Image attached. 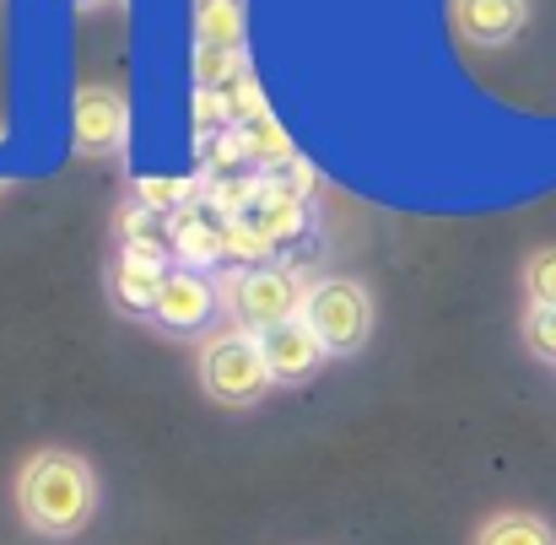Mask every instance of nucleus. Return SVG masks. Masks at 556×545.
Wrapping results in <instances>:
<instances>
[{"instance_id":"f257e3e1","label":"nucleus","mask_w":556,"mask_h":545,"mask_svg":"<svg viewBox=\"0 0 556 545\" xmlns=\"http://www.w3.org/2000/svg\"><path fill=\"white\" fill-rule=\"evenodd\" d=\"M16 514L33 535L71 541L98 514V476L87 470V459H76L65 448H43L16 476Z\"/></svg>"},{"instance_id":"f03ea898","label":"nucleus","mask_w":556,"mask_h":545,"mask_svg":"<svg viewBox=\"0 0 556 545\" xmlns=\"http://www.w3.org/2000/svg\"><path fill=\"white\" fill-rule=\"evenodd\" d=\"M270 363H265V346L254 330H222L200 346V389L227 405V410H249L270 394Z\"/></svg>"},{"instance_id":"7ed1b4c3","label":"nucleus","mask_w":556,"mask_h":545,"mask_svg":"<svg viewBox=\"0 0 556 545\" xmlns=\"http://www.w3.org/2000/svg\"><path fill=\"white\" fill-rule=\"evenodd\" d=\"M303 319L314 325L330 357H357L372 335V292L352 276H325L308 287Z\"/></svg>"},{"instance_id":"20e7f679","label":"nucleus","mask_w":556,"mask_h":545,"mask_svg":"<svg viewBox=\"0 0 556 545\" xmlns=\"http://www.w3.org/2000/svg\"><path fill=\"white\" fill-rule=\"evenodd\" d=\"M222 303L232 308V319L243 330L265 335V330H276V325H287V319L303 314L308 287H298V276L287 265H249V270H238L222 287Z\"/></svg>"},{"instance_id":"39448f33","label":"nucleus","mask_w":556,"mask_h":545,"mask_svg":"<svg viewBox=\"0 0 556 545\" xmlns=\"http://www.w3.org/2000/svg\"><path fill=\"white\" fill-rule=\"evenodd\" d=\"M216 308H222V287H216L211 276L179 265V270H168V287H163L152 319H157L168 335H200V330L216 319Z\"/></svg>"},{"instance_id":"423d86ee","label":"nucleus","mask_w":556,"mask_h":545,"mask_svg":"<svg viewBox=\"0 0 556 545\" xmlns=\"http://www.w3.org/2000/svg\"><path fill=\"white\" fill-rule=\"evenodd\" d=\"M260 346H265V363H270V378L276 383H303V378H314L319 367H325V341L314 335V325L298 314V319H287V325H276V330H265L260 335Z\"/></svg>"},{"instance_id":"0eeeda50","label":"nucleus","mask_w":556,"mask_h":545,"mask_svg":"<svg viewBox=\"0 0 556 545\" xmlns=\"http://www.w3.org/2000/svg\"><path fill=\"white\" fill-rule=\"evenodd\" d=\"M163 287H168V265L152 259V254H141V249H125V254L114 259V270H109V297H114L119 314H141V319H152Z\"/></svg>"},{"instance_id":"6e6552de","label":"nucleus","mask_w":556,"mask_h":545,"mask_svg":"<svg viewBox=\"0 0 556 545\" xmlns=\"http://www.w3.org/2000/svg\"><path fill=\"white\" fill-rule=\"evenodd\" d=\"M530 0H454V27L476 49H503L525 33Z\"/></svg>"},{"instance_id":"1a4fd4ad","label":"nucleus","mask_w":556,"mask_h":545,"mask_svg":"<svg viewBox=\"0 0 556 545\" xmlns=\"http://www.w3.org/2000/svg\"><path fill=\"white\" fill-rule=\"evenodd\" d=\"M238 38H243V16L232 0H205L200 5V81L216 87L222 76H232V54H238Z\"/></svg>"},{"instance_id":"9d476101","label":"nucleus","mask_w":556,"mask_h":545,"mask_svg":"<svg viewBox=\"0 0 556 545\" xmlns=\"http://www.w3.org/2000/svg\"><path fill=\"white\" fill-rule=\"evenodd\" d=\"M76 141L81 152H119L125 147V98L109 87L76 92Z\"/></svg>"},{"instance_id":"9b49d317","label":"nucleus","mask_w":556,"mask_h":545,"mask_svg":"<svg viewBox=\"0 0 556 545\" xmlns=\"http://www.w3.org/2000/svg\"><path fill=\"white\" fill-rule=\"evenodd\" d=\"M270 243H298L308 232V194L303 189H287L281 179L260 183V200H254V216H249Z\"/></svg>"},{"instance_id":"f8f14e48","label":"nucleus","mask_w":556,"mask_h":545,"mask_svg":"<svg viewBox=\"0 0 556 545\" xmlns=\"http://www.w3.org/2000/svg\"><path fill=\"white\" fill-rule=\"evenodd\" d=\"M476 545H556V530L541 514H525V508H508V514H492L481 524Z\"/></svg>"},{"instance_id":"ddd939ff","label":"nucleus","mask_w":556,"mask_h":545,"mask_svg":"<svg viewBox=\"0 0 556 545\" xmlns=\"http://www.w3.org/2000/svg\"><path fill=\"white\" fill-rule=\"evenodd\" d=\"M238 136H243V152L254 157V163H270V168H287L292 163V141H287V130L260 109V114H249L243 125H238Z\"/></svg>"},{"instance_id":"4468645a","label":"nucleus","mask_w":556,"mask_h":545,"mask_svg":"<svg viewBox=\"0 0 556 545\" xmlns=\"http://www.w3.org/2000/svg\"><path fill=\"white\" fill-rule=\"evenodd\" d=\"M174 249H179V259H185V270H200V276H205V265H216V259H227V243H222V227H205V221H185V227L174 232Z\"/></svg>"},{"instance_id":"2eb2a0df","label":"nucleus","mask_w":556,"mask_h":545,"mask_svg":"<svg viewBox=\"0 0 556 545\" xmlns=\"http://www.w3.org/2000/svg\"><path fill=\"white\" fill-rule=\"evenodd\" d=\"M525 292H530V308H556V249H535L530 254Z\"/></svg>"},{"instance_id":"dca6fc26","label":"nucleus","mask_w":556,"mask_h":545,"mask_svg":"<svg viewBox=\"0 0 556 545\" xmlns=\"http://www.w3.org/2000/svg\"><path fill=\"white\" fill-rule=\"evenodd\" d=\"M222 243H227V259H265L276 243L249 221V216H238V221H222Z\"/></svg>"},{"instance_id":"f3484780","label":"nucleus","mask_w":556,"mask_h":545,"mask_svg":"<svg viewBox=\"0 0 556 545\" xmlns=\"http://www.w3.org/2000/svg\"><path fill=\"white\" fill-rule=\"evenodd\" d=\"M525 346L541 363H556V308H530L525 314Z\"/></svg>"},{"instance_id":"a211bd4d","label":"nucleus","mask_w":556,"mask_h":545,"mask_svg":"<svg viewBox=\"0 0 556 545\" xmlns=\"http://www.w3.org/2000/svg\"><path fill=\"white\" fill-rule=\"evenodd\" d=\"M76 5H81V11H92V5H103V0H76Z\"/></svg>"}]
</instances>
